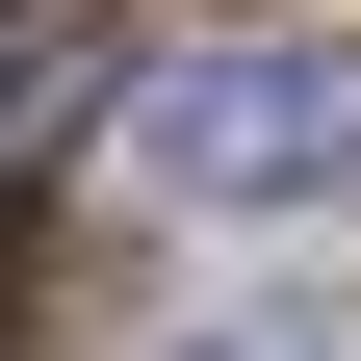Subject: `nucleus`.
<instances>
[{
	"instance_id": "1",
	"label": "nucleus",
	"mask_w": 361,
	"mask_h": 361,
	"mask_svg": "<svg viewBox=\"0 0 361 361\" xmlns=\"http://www.w3.org/2000/svg\"><path fill=\"white\" fill-rule=\"evenodd\" d=\"M336 129H361V78L284 52V26H233V52H180L155 104H129V155H155L180 207H310V180H336Z\"/></svg>"
},
{
	"instance_id": "2",
	"label": "nucleus",
	"mask_w": 361,
	"mask_h": 361,
	"mask_svg": "<svg viewBox=\"0 0 361 361\" xmlns=\"http://www.w3.org/2000/svg\"><path fill=\"white\" fill-rule=\"evenodd\" d=\"M104 104V0H0V155H52Z\"/></svg>"
},
{
	"instance_id": "3",
	"label": "nucleus",
	"mask_w": 361,
	"mask_h": 361,
	"mask_svg": "<svg viewBox=\"0 0 361 361\" xmlns=\"http://www.w3.org/2000/svg\"><path fill=\"white\" fill-rule=\"evenodd\" d=\"M207 361H361V336H336V310H258V336H207Z\"/></svg>"
},
{
	"instance_id": "4",
	"label": "nucleus",
	"mask_w": 361,
	"mask_h": 361,
	"mask_svg": "<svg viewBox=\"0 0 361 361\" xmlns=\"http://www.w3.org/2000/svg\"><path fill=\"white\" fill-rule=\"evenodd\" d=\"M0 336H26V180H0Z\"/></svg>"
}]
</instances>
